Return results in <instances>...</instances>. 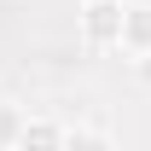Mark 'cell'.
I'll return each mask as SVG.
<instances>
[{
	"mask_svg": "<svg viewBox=\"0 0 151 151\" xmlns=\"http://www.w3.org/2000/svg\"><path fill=\"white\" fill-rule=\"evenodd\" d=\"M18 128H23V116L12 105H0V145H18Z\"/></svg>",
	"mask_w": 151,
	"mask_h": 151,
	"instance_id": "obj_4",
	"label": "cell"
},
{
	"mask_svg": "<svg viewBox=\"0 0 151 151\" xmlns=\"http://www.w3.org/2000/svg\"><path fill=\"white\" fill-rule=\"evenodd\" d=\"M18 145H64V128H58V122H23Z\"/></svg>",
	"mask_w": 151,
	"mask_h": 151,
	"instance_id": "obj_3",
	"label": "cell"
},
{
	"mask_svg": "<svg viewBox=\"0 0 151 151\" xmlns=\"http://www.w3.org/2000/svg\"><path fill=\"white\" fill-rule=\"evenodd\" d=\"M116 47H128L134 58H139V52H151V0L122 6V35H116Z\"/></svg>",
	"mask_w": 151,
	"mask_h": 151,
	"instance_id": "obj_2",
	"label": "cell"
},
{
	"mask_svg": "<svg viewBox=\"0 0 151 151\" xmlns=\"http://www.w3.org/2000/svg\"><path fill=\"white\" fill-rule=\"evenodd\" d=\"M81 35H87V47H116V35H122V0H87L81 6Z\"/></svg>",
	"mask_w": 151,
	"mask_h": 151,
	"instance_id": "obj_1",
	"label": "cell"
}]
</instances>
